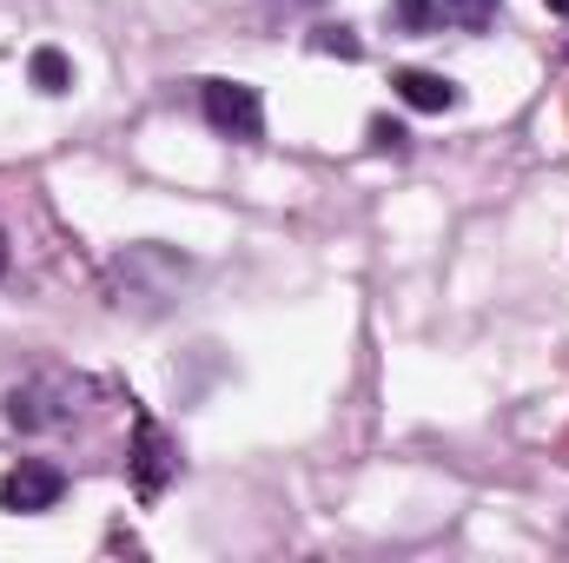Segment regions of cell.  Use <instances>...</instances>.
<instances>
[{"label":"cell","mask_w":569,"mask_h":563,"mask_svg":"<svg viewBox=\"0 0 569 563\" xmlns=\"http://www.w3.org/2000/svg\"><path fill=\"white\" fill-rule=\"evenodd\" d=\"M186 273H192V259L186 253H172V246H127L120 259H113V285H120V305L133 298L140 312H159L179 285H186Z\"/></svg>","instance_id":"1"},{"label":"cell","mask_w":569,"mask_h":563,"mask_svg":"<svg viewBox=\"0 0 569 563\" xmlns=\"http://www.w3.org/2000/svg\"><path fill=\"white\" fill-rule=\"evenodd\" d=\"M199 107H206L212 134H226V140H259L266 134V100L246 80H206L199 87Z\"/></svg>","instance_id":"2"},{"label":"cell","mask_w":569,"mask_h":563,"mask_svg":"<svg viewBox=\"0 0 569 563\" xmlns=\"http://www.w3.org/2000/svg\"><path fill=\"white\" fill-rule=\"evenodd\" d=\"M67 497V471L47 464V457H20L7 477H0V511L13 517H33V511H53Z\"/></svg>","instance_id":"3"},{"label":"cell","mask_w":569,"mask_h":563,"mask_svg":"<svg viewBox=\"0 0 569 563\" xmlns=\"http://www.w3.org/2000/svg\"><path fill=\"white\" fill-rule=\"evenodd\" d=\"M67 398H73V392H67L60 378H27V385L7 392V424H13V431H47V424H60L73 412Z\"/></svg>","instance_id":"4"},{"label":"cell","mask_w":569,"mask_h":563,"mask_svg":"<svg viewBox=\"0 0 569 563\" xmlns=\"http://www.w3.org/2000/svg\"><path fill=\"white\" fill-rule=\"evenodd\" d=\"M391 87H398V100H405V107H418V113H450V107L463 100V87H457V80L425 73V67H405V73H391Z\"/></svg>","instance_id":"5"},{"label":"cell","mask_w":569,"mask_h":563,"mask_svg":"<svg viewBox=\"0 0 569 563\" xmlns=\"http://www.w3.org/2000/svg\"><path fill=\"white\" fill-rule=\"evenodd\" d=\"M172 464H179V457H172V444L159 437V424L140 418V457H133V484H140V497H159V484H166Z\"/></svg>","instance_id":"6"},{"label":"cell","mask_w":569,"mask_h":563,"mask_svg":"<svg viewBox=\"0 0 569 563\" xmlns=\"http://www.w3.org/2000/svg\"><path fill=\"white\" fill-rule=\"evenodd\" d=\"M27 80H33L40 93H67V87H73V60H67L60 47H33V53H27Z\"/></svg>","instance_id":"7"},{"label":"cell","mask_w":569,"mask_h":563,"mask_svg":"<svg viewBox=\"0 0 569 563\" xmlns=\"http://www.w3.org/2000/svg\"><path fill=\"white\" fill-rule=\"evenodd\" d=\"M437 13H443L450 27H463V33H483V27L497 20V0H443Z\"/></svg>","instance_id":"8"},{"label":"cell","mask_w":569,"mask_h":563,"mask_svg":"<svg viewBox=\"0 0 569 563\" xmlns=\"http://www.w3.org/2000/svg\"><path fill=\"white\" fill-rule=\"evenodd\" d=\"M311 53H338V60H358V53H365V40H358L351 27H318V33H311Z\"/></svg>","instance_id":"9"},{"label":"cell","mask_w":569,"mask_h":563,"mask_svg":"<svg viewBox=\"0 0 569 563\" xmlns=\"http://www.w3.org/2000/svg\"><path fill=\"white\" fill-rule=\"evenodd\" d=\"M391 20H398L405 33H425L430 20H437V0H391Z\"/></svg>","instance_id":"10"},{"label":"cell","mask_w":569,"mask_h":563,"mask_svg":"<svg viewBox=\"0 0 569 563\" xmlns=\"http://www.w3.org/2000/svg\"><path fill=\"white\" fill-rule=\"evenodd\" d=\"M365 140H371V152H405V146H411V134H405L398 120H385V113H378V120L365 127Z\"/></svg>","instance_id":"11"},{"label":"cell","mask_w":569,"mask_h":563,"mask_svg":"<svg viewBox=\"0 0 569 563\" xmlns=\"http://www.w3.org/2000/svg\"><path fill=\"white\" fill-rule=\"evenodd\" d=\"M543 7H550V13H563V20H569V0H543Z\"/></svg>","instance_id":"12"},{"label":"cell","mask_w":569,"mask_h":563,"mask_svg":"<svg viewBox=\"0 0 569 563\" xmlns=\"http://www.w3.org/2000/svg\"><path fill=\"white\" fill-rule=\"evenodd\" d=\"M0 273H7V239H0Z\"/></svg>","instance_id":"13"},{"label":"cell","mask_w":569,"mask_h":563,"mask_svg":"<svg viewBox=\"0 0 569 563\" xmlns=\"http://www.w3.org/2000/svg\"><path fill=\"white\" fill-rule=\"evenodd\" d=\"M284 7H318V0H284Z\"/></svg>","instance_id":"14"}]
</instances>
